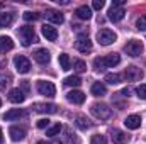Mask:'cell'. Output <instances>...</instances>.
Instances as JSON below:
<instances>
[{
    "label": "cell",
    "mask_w": 146,
    "mask_h": 144,
    "mask_svg": "<svg viewBox=\"0 0 146 144\" xmlns=\"http://www.w3.org/2000/svg\"><path fill=\"white\" fill-rule=\"evenodd\" d=\"M121 63V56L117 53H110L106 56H100V58H95L94 59V66L97 71H104L106 68H114Z\"/></svg>",
    "instance_id": "6da1fadb"
},
{
    "label": "cell",
    "mask_w": 146,
    "mask_h": 144,
    "mask_svg": "<svg viewBox=\"0 0 146 144\" xmlns=\"http://www.w3.org/2000/svg\"><path fill=\"white\" fill-rule=\"evenodd\" d=\"M19 37L22 41V46H31L34 41H36V34H34V27L31 26H22L19 27Z\"/></svg>",
    "instance_id": "7a4b0ae2"
},
{
    "label": "cell",
    "mask_w": 146,
    "mask_h": 144,
    "mask_svg": "<svg viewBox=\"0 0 146 144\" xmlns=\"http://www.w3.org/2000/svg\"><path fill=\"white\" fill-rule=\"evenodd\" d=\"M90 112H92L94 117H97V119H100V120H107L110 115H112V110H110L109 105H106V104H94L92 108H90Z\"/></svg>",
    "instance_id": "3957f363"
},
{
    "label": "cell",
    "mask_w": 146,
    "mask_h": 144,
    "mask_svg": "<svg viewBox=\"0 0 146 144\" xmlns=\"http://www.w3.org/2000/svg\"><path fill=\"white\" fill-rule=\"evenodd\" d=\"M115 39H117L115 32L110 31V29H100V31L97 32V42H99L100 46H109V44H112Z\"/></svg>",
    "instance_id": "277c9868"
},
{
    "label": "cell",
    "mask_w": 146,
    "mask_h": 144,
    "mask_svg": "<svg viewBox=\"0 0 146 144\" xmlns=\"http://www.w3.org/2000/svg\"><path fill=\"white\" fill-rule=\"evenodd\" d=\"M143 42L141 41H138V39H131V41H127V44L124 46V51L129 54V56H133V58H136V56H139L141 53H143Z\"/></svg>",
    "instance_id": "5b68a950"
},
{
    "label": "cell",
    "mask_w": 146,
    "mask_h": 144,
    "mask_svg": "<svg viewBox=\"0 0 146 144\" xmlns=\"http://www.w3.org/2000/svg\"><path fill=\"white\" fill-rule=\"evenodd\" d=\"M37 92L44 97H54L56 95V87L51 83V81H46V80H39L36 85Z\"/></svg>",
    "instance_id": "8992f818"
},
{
    "label": "cell",
    "mask_w": 146,
    "mask_h": 144,
    "mask_svg": "<svg viewBox=\"0 0 146 144\" xmlns=\"http://www.w3.org/2000/svg\"><path fill=\"white\" fill-rule=\"evenodd\" d=\"M14 66H15L17 73L26 75V73H29V70H31V61L26 56H15L14 58Z\"/></svg>",
    "instance_id": "52a82bcc"
},
{
    "label": "cell",
    "mask_w": 146,
    "mask_h": 144,
    "mask_svg": "<svg viewBox=\"0 0 146 144\" xmlns=\"http://www.w3.org/2000/svg\"><path fill=\"white\" fill-rule=\"evenodd\" d=\"M75 48L80 53H88V51H92V41L88 39V36L80 34V36L76 37V41H75Z\"/></svg>",
    "instance_id": "ba28073f"
},
{
    "label": "cell",
    "mask_w": 146,
    "mask_h": 144,
    "mask_svg": "<svg viewBox=\"0 0 146 144\" xmlns=\"http://www.w3.org/2000/svg\"><path fill=\"white\" fill-rule=\"evenodd\" d=\"M124 78L127 81H138V80L143 78V70L138 68V66H127L124 70Z\"/></svg>",
    "instance_id": "9c48e42d"
},
{
    "label": "cell",
    "mask_w": 146,
    "mask_h": 144,
    "mask_svg": "<svg viewBox=\"0 0 146 144\" xmlns=\"http://www.w3.org/2000/svg\"><path fill=\"white\" fill-rule=\"evenodd\" d=\"M110 139H112L114 144H126L129 141V136H127L126 132L119 131V129H114V131L110 132Z\"/></svg>",
    "instance_id": "30bf717a"
},
{
    "label": "cell",
    "mask_w": 146,
    "mask_h": 144,
    "mask_svg": "<svg viewBox=\"0 0 146 144\" xmlns=\"http://www.w3.org/2000/svg\"><path fill=\"white\" fill-rule=\"evenodd\" d=\"M46 19L48 20H51L53 24H63V20H65V17H63V14L60 12V10H53V9H49V10H46Z\"/></svg>",
    "instance_id": "8fae6325"
},
{
    "label": "cell",
    "mask_w": 146,
    "mask_h": 144,
    "mask_svg": "<svg viewBox=\"0 0 146 144\" xmlns=\"http://www.w3.org/2000/svg\"><path fill=\"white\" fill-rule=\"evenodd\" d=\"M41 32H42V36L46 37V41H56V37H58L56 27H53V26H49V24H44V26L41 27Z\"/></svg>",
    "instance_id": "7c38bea8"
},
{
    "label": "cell",
    "mask_w": 146,
    "mask_h": 144,
    "mask_svg": "<svg viewBox=\"0 0 146 144\" xmlns=\"http://www.w3.org/2000/svg\"><path fill=\"white\" fill-rule=\"evenodd\" d=\"M124 126L127 127V129H138L139 126H141V115H138V114H134V115H127L126 117V120H124Z\"/></svg>",
    "instance_id": "4fadbf2b"
},
{
    "label": "cell",
    "mask_w": 146,
    "mask_h": 144,
    "mask_svg": "<svg viewBox=\"0 0 146 144\" xmlns=\"http://www.w3.org/2000/svg\"><path fill=\"white\" fill-rule=\"evenodd\" d=\"M9 136H10V139L12 141H22L24 137H26V131L22 129V127H17V126H12L10 129H9Z\"/></svg>",
    "instance_id": "5bb4252c"
},
{
    "label": "cell",
    "mask_w": 146,
    "mask_h": 144,
    "mask_svg": "<svg viewBox=\"0 0 146 144\" xmlns=\"http://www.w3.org/2000/svg\"><path fill=\"white\" fill-rule=\"evenodd\" d=\"M124 14H126V10H124L122 7H110L109 9V19L112 22L122 20V19H124Z\"/></svg>",
    "instance_id": "9a60e30c"
},
{
    "label": "cell",
    "mask_w": 146,
    "mask_h": 144,
    "mask_svg": "<svg viewBox=\"0 0 146 144\" xmlns=\"http://www.w3.org/2000/svg\"><path fill=\"white\" fill-rule=\"evenodd\" d=\"M34 59H36L39 65H46V63H49V59H51V56H49V51L48 49H36L34 51Z\"/></svg>",
    "instance_id": "2e32d148"
},
{
    "label": "cell",
    "mask_w": 146,
    "mask_h": 144,
    "mask_svg": "<svg viewBox=\"0 0 146 144\" xmlns=\"http://www.w3.org/2000/svg\"><path fill=\"white\" fill-rule=\"evenodd\" d=\"M66 98H68L72 104L80 105V104H83V102H85V93H83V92H80V90H72V92H68Z\"/></svg>",
    "instance_id": "e0dca14e"
},
{
    "label": "cell",
    "mask_w": 146,
    "mask_h": 144,
    "mask_svg": "<svg viewBox=\"0 0 146 144\" xmlns=\"http://www.w3.org/2000/svg\"><path fill=\"white\" fill-rule=\"evenodd\" d=\"M24 93L21 92V88H12L10 92H9V102H12V104H22L24 102Z\"/></svg>",
    "instance_id": "ac0fdd59"
},
{
    "label": "cell",
    "mask_w": 146,
    "mask_h": 144,
    "mask_svg": "<svg viewBox=\"0 0 146 144\" xmlns=\"http://www.w3.org/2000/svg\"><path fill=\"white\" fill-rule=\"evenodd\" d=\"M34 110H36V112H41V114H54V112H56V105L37 102V104H34Z\"/></svg>",
    "instance_id": "d6986e66"
},
{
    "label": "cell",
    "mask_w": 146,
    "mask_h": 144,
    "mask_svg": "<svg viewBox=\"0 0 146 144\" xmlns=\"http://www.w3.org/2000/svg\"><path fill=\"white\" fill-rule=\"evenodd\" d=\"M24 115L26 114H24L22 108H12V110H9V112L3 114V120H17V119H21Z\"/></svg>",
    "instance_id": "ffe728a7"
},
{
    "label": "cell",
    "mask_w": 146,
    "mask_h": 144,
    "mask_svg": "<svg viewBox=\"0 0 146 144\" xmlns=\"http://www.w3.org/2000/svg\"><path fill=\"white\" fill-rule=\"evenodd\" d=\"M75 14H76L78 19H82V20H88V19L92 17V9L87 7V5H82V7H78V9L75 10Z\"/></svg>",
    "instance_id": "44dd1931"
},
{
    "label": "cell",
    "mask_w": 146,
    "mask_h": 144,
    "mask_svg": "<svg viewBox=\"0 0 146 144\" xmlns=\"http://www.w3.org/2000/svg\"><path fill=\"white\" fill-rule=\"evenodd\" d=\"M14 49V41L9 36H0V53H7Z\"/></svg>",
    "instance_id": "7402d4cb"
},
{
    "label": "cell",
    "mask_w": 146,
    "mask_h": 144,
    "mask_svg": "<svg viewBox=\"0 0 146 144\" xmlns=\"http://www.w3.org/2000/svg\"><path fill=\"white\" fill-rule=\"evenodd\" d=\"M75 126L78 127V129H82V131H87V129H90V120L85 117V115H78L76 119H75Z\"/></svg>",
    "instance_id": "603a6c76"
},
{
    "label": "cell",
    "mask_w": 146,
    "mask_h": 144,
    "mask_svg": "<svg viewBox=\"0 0 146 144\" xmlns=\"http://www.w3.org/2000/svg\"><path fill=\"white\" fill-rule=\"evenodd\" d=\"M106 92H107V88H106V85H104V83L95 81V83L92 85V93H94L95 97H102V95H106Z\"/></svg>",
    "instance_id": "cb8c5ba5"
},
{
    "label": "cell",
    "mask_w": 146,
    "mask_h": 144,
    "mask_svg": "<svg viewBox=\"0 0 146 144\" xmlns=\"http://www.w3.org/2000/svg\"><path fill=\"white\" fill-rule=\"evenodd\" d=\"M58 61H60V66H61V70H70V65H72V61H70V56L66 54V53H61L60 54V58H58Z\"/></svg>",
    "instance_id": "d4e9b609"
},
{
    "label": "cell",
    "mask_w": 146,
    "mask_h": 144,
    "mask_svg": "<svg viewBox=\"0 0 146 144\" xmlns=\"http://www.w3.org/2000/svg\"><path fill=\"white\" fill-rule=\"evenodd\" d=\"M12 20H14V15H12V14L0 12V27H7V26H10Z\"/></svg>",
    "instance_id": "484cf974"
},
{
    "label": "cell",
    "mask_w": 146,
    "mask_h": 144,
    "mask_svg": "<svg viewBox=\"0 0 146 144\" xmlns=\"http://www.w3.org/2000/svg\"><path fill=\"white\" fill-rule=\"evenodd\" d=\"M66 87H80L82 85V78L80 76H76V75H73V76H68V78H65V81H63Z\"/></svg>",
    "instance_id": "4316f807"
},
{
    "label": "cell",
    "mask_w": 146,
    "mask_h": 144,
    "mask_svg": "<svg viewBox=\"0 0 146 144\" xmlns=\"http://www.w3.org/2000/svg\"><path fill=\"white\" fill-rule=\"evenodd\" d=\"M121 75L119 73H107L106 75V81L110 83V85H117V83H121Z\"/></svg>",
    "instance_id": "83f0119b"
},
{
    "label": "cell",
    "mask_w": 146,
    "mask_h": 144,
    "mask_svg": "<svg viewBox=\"0 0 146 144\" xmlns=\"http://www.w3.org/2000/svg\"><path fill=\"white\" fill-rule=\"evenodd\" d=\"M61 129H63V127H61V124H54L53 127H49V129L46 131V136H49V137H54L56 134H60V132H61Z\"/></svg>",
    "instance_id": "f1b7e54d"
},
{
    "label": "cell",
    "mask_w": 146,
    "mask_h": 144,
    "mask_svg": "<svg viewBox=\"0 0 146 144\" xmlns=\"http://www.w3.org/2000/svg\"><path fill=\"white\" fill-rule=\"evenodd\" d=\"M73 68H75L78 73H82V71L87 70V63L82 61V59H75V61H73Z\"/></svg>",
    "instance_id": "f546056e"
},
{
    "label": "cell",
    "mask_w": 146,
    "mask_h": 144,
    "mask_svg": "<svg viewBox=\"0 0 146 144\" xmlns=\"http://www.w3.org/2000/svg\"><path fill=\"white\" fill-rule=\"evenodd\" d=\"M90 144H107V139H106V136H102V134H95V136H92Z\"/></svg>",
    "instance_id": "4dcf8cb0"
},
{
    "label": "cell",
    "mask_w": 146,
    "mask_h": 144,
    "mask_svg": "<svg viewBox=\"0 0 146 144\" xmlns=\"http://www.w3.org/2000/svg\"><path fill=\"white\" fill-rule=\"evenodd\" d=\"M10 83V76L9 75H0V90H5Z\"/></svg>",
    "instance_id": "1f68e13d"
},
{
    "label": "cell",
    "mask_w": 146,
    "mask_h": 144,
    "mask_svg": "<svg viewBox=\"0 0 146 144\" xmlns=\"http://www.w3.org/2000/svg\"><path fill=\"white\" fill-rule=\"evenodd\" d=\"M136 27H138L139 31H146V14L145 15H141V17H138V20H136Z\"/></svg>",
    "instance_id": "d6a6232c"
},
{
    "label": "cell",
    "mask_w": 146,
    "mask_h": 144,
    "mask_svg": "<svg viewBox=\"0 0 146 144\" xmlns=\"http://www.w3.org/2000/svg\"><path fill=\"white\" fill-rule=\"evenodd\" d=\"M136 93H138V97H139V98L146 100V85H139V87L136 88Z\"/></svg>",
    "instance_id": "836d02e7"
},
{
    "label": "cell",
    "mask_w": 146,
    "mask_h": 144,
    "mask_svg": "<svg viewBox=\"0 0 146 144\" xmlns=\"http://www.w3.org/2000/svg\"><path fill=\"white\" fill-rule=\"evenodd\" d=\"M24 19L26 20H37L39 14H36V12H24Z\"/></svg>",
    "instance_id": "e575fe53"
},
{
    "label": "cell",
    "mask_w": 146,
    "mask_h": 144,
    "mask_svg": "<svg viewBox=\"0 0 146 144\" xmlns=\"http://www.w3.org/2000/svg\"><path fill=\"white\" fill-rule=\"evenodd\" d=\"M36 126L39 127V129H48V126H49V120H48V119H39Z\"/></svg>",
    "instance_id": "d590c367"
},
{
    "label": "cell",
    "mask_w": 146,
    "mask_h": 144,
    "mask_svg": "<svg viewBox=\"0 0 146 144\" xmlns=\"http://www.w3.org/2000/svg\"><path fill=\"white\" fill-rule=\"evenodd\" d=\"M92 7H94L95 10H100V9L104 7V0H94V3H92Z\"/></svg>",
    "instance_id": "8d00e7d4"
},
{
    "label": "cell",
    "mask_w": 146,
    "mask_h": 144,
    "mask_svg": "<svg viewBox=\"0 0 146 144\" xmlns=\"http://www.w3.org/2000/svg\"><path fill=\"white\" fill-rule=\"evenodd\" d=\"M124 5V0H114L112 2V7H122Z\"/></svg>",
    "instance_id": "74e56055"
},
{
    "label": "cell",
    "mask_w": 146,
    "mask_h": 144,
    "mask_svg": "<svg viewBox=\"0 0 146 144\" xmlns=\"http://www.w3.org/2000/svg\"><path fill=\"white\" fill-rule=\"evenodd\" d=\"M129 93H131V88H124L121 92V95H124V97H129Z\"/></svg>",
    "instance_id": "f35d334b"
},
{
    "label": "cell",
    "mask_w": 146,
    "mask_h": 144,
    "mask_svg": "<svg viewBox=\"0 0 146 144\" xmlns=\"http://www.w3.org/2000/svg\"><path fill=\"white\" fill-rule=\"evenodd\" d=\"M2 141H3V134H2V129H0V144H2Z\"/></svg>",
    "instance_id": "ab89813d"
},
{
    "label": "cell",
    "mask_w": 146,
    "mask_h": 144,
    "mask_svg": "<svg viewBox=\"0 0 146 144\" xmlns=\"http://www.w3.org/2000/svg\"><path fill=\"white\" fill-rule=\"evenodd\" d=\"M37 144H46V143H44V141H39V143H37Z\"/></svg>",
    "instance_id": "60d3db41"
},
{
    "label": "cell",
    "mask_w": 146,
    "mask_h": 144,
    "mask_svg": "<svg viewBox=\"0 0 146 144\" xmlns=\"http://www.w3.org/2000/svg\"><path fill=\"white\" fill-rule=\"evenodd\" d=\"M0 105H2V100H0Z\"/></svg>",
    "instance_id": "b9f144b4"
}]
</instances>
